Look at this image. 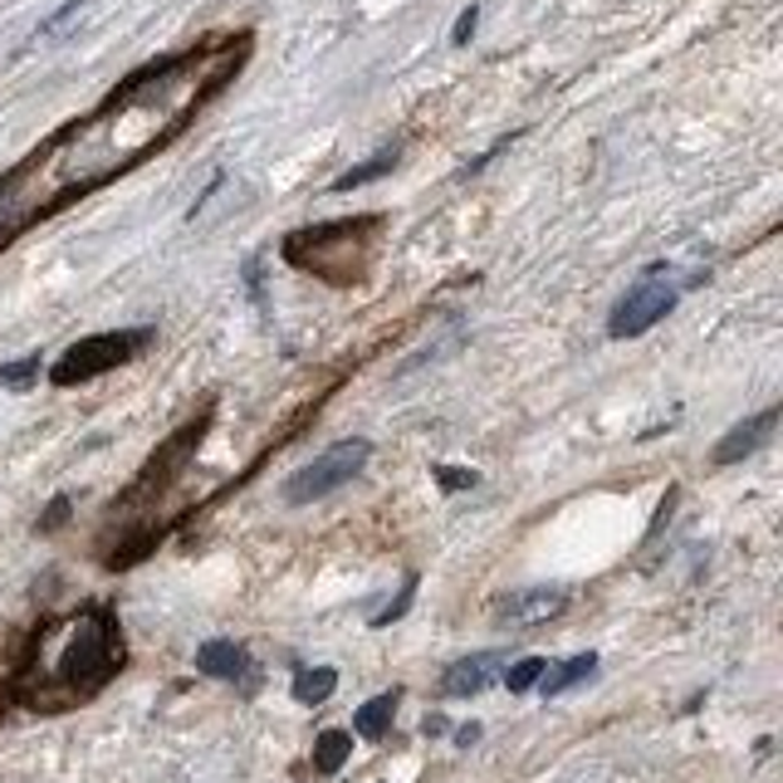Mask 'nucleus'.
<instances>
[{
  "label": "nucleus",
  "mask_w": 783,
  "mask_h": 783,
  "mask_svg": "<svg viewBox=\"0 0 783 783\" xmlns=\"http://www.w3.org/2000/svg\"><path fill=\"white\" fill-rule=\"evenodd\" d=\"M245 54L250 35L201 44V50L172 54V60H152L133 78H123L88 118L54 133L15 172L0 177V250L44 215L64 211L70 201L88 197L104 181L162 152L241 74Z\"/></svg>",
  "instance_id": "obj_1"
},
{
  "label": "nucleus",
  "mask_w": 783,
  "mask_h": 783,
  "mask_svg": "<svg viewBox=\"0 0 783 783\" xmlns=\"http://www.w3.org/2000/svg\"><path fill=\"white\" fill-rule=\"evenodd\" d=\"M118 666H123L118 627H113V617L104 607H88L84 617H74L70 642H64L54 671L44 676V686L25 690L20 700H25L30 710H64V706H74V700L98 696Z\"/></svg>",
  "instance_id": "obj_2"
},
{
  "label": "nucleus",
  "mask_w": 783,
  "mask_h": 783,
  "mask_svg": "<svg viewBox=\"0 0 783 783\" xmlns=\"http://www.w3.org/2000/svg\"><path fill=\"white\" fill-rule=\"evenodd\" d=\"M382 215H353V221H324L309 231L285 235V260L294 269H309L324 285H358L368 275V245L378 235Z\"/></svg>",
  "instance_id": "obj_3"
},
{
  "label": "nucleus",
  "mask_w": 783,
  "mask_h": 783,
  "mask_svg": "<svg viewBox=\"0 0 783 783\" xmlns=\"http://www.w3.org/2000/svg\"><path fill=\"white\" fill-rule=\"evenodd\" d=\"M152 343V328H113V334H88L78 343L64 348V358L50 368L54 388H78V382H94L104 372L123 368Z\"/></svg>",
  "instance_id": "obj_4"
},
{
  "label": "nucleus",
  "mask_w": 783,
  "mask_h": 783,
  "mask_svg": "<svg viewBox=\"0 0 783 783\" xmlns=\"http://www.w3.org/2000/svg\"><path fill=\"white\" fill-rule=\"evenodd\" d=\"M372 461V441H338V446H328L324 456H314L304 470H294L285 480V499L289 505H314V499H328L334 490H343L348 480H358L362 465Z\"/></svg>",
  "instance_id": "obj_5"
},
{
  "label": "nucleus",
  "mask_w": 783,
  "mask_h": 783,
  "mask_svg": "<svg viewBox=\"0 0 783 783\" xmlns=\"http://www.w3.org/2000/svg\"><path fill=\"white\" fill-rule=\"evenodd\" d=\"M680 304V285H656V279H637L607 314L612 338H642L646 328H656Z\"/></svg>",
  "instance_id": "obj_6"
},
{
  "label": "nucleus",
  "mask_w": 783,
  "mask_h": 783,
  "mask_svg": "<svg viewBox=\"0 0 783 783\" xmlns=\"http://www.w3.org/2000/svg\"><path fill=\"white\" fill-rule=\"evenodd\" d=\"M207 422H211V412L201 416V422H187V426H181L177 436L167 441V446H162L152 461L142 465V475H138V485H133V490H128V499H142V495L162 490V485H172V475L181 470V465H187V456L201 446V436H207Z\"/></svg>",
  "instance_id": "obj_7"
},
{
  "label": "nucleus",
  "mask_w": 783,
  "mask_h": 783,
  "mask_svg": "<svg viewBox=\"0 0 783 783\" xmlns=\"http://www.w3.org/2000/svg\"><path fill=\"white\" fill-rule=\"evenodd\" d=\"M563 607H569L563 588H519V593H505L495 603V622L499 627H539V622L559 617Z\"/></svg>",
  "instance_id": "obj_8"
},
{
  "label": "nucleus",
  "mask_w": 783,
  "mask_h": 783,
  "mask_svg": "<svg viewBox=\"0 0 783 783\" xmlns=\"http://www.w3.org/2000/svg\"><path fill=\"white\" fill-rule=\"evenodd\" d=\"M499 666H505V652H475V656H461V662H451V666H446V676H441V696H451V700H470V696H480V690L499 676Z\"/></svg>",
  "instance_id": "obj_9"
},
{
  "label": "nucleus",
  "mask_w": 783,
  "mask_h": 783,
  "mask_svg": "<svg viewBox=\"0 0 783 783\" xmlns=\"http://www.w3.org/2000/svg\"><path fill=\"white\" fill-rule=\"evenodd\" d=\"M774 426H779V406H764V412H754L749 422L740 426H730L724 431V441L715 446V465H734V461H744V456H754L759 446H764L769 436H774Z\"/></svg>",
  "instance_id": "obj_10"
},
{
  "label": "nucleus",
  "mask_w": 783,
  "mask_h": 783,
  "mask_svg": "<svg viewBox=\"0 0 783 783\" xmlns=\"http://www.w3.org/2000/svg\"><path fill=\"white\" fill-rule=\"evenodd\" d=\"M197 671L201 676H215V680H245L250 676V652L225 637L215 642H201L197 646Z\"/></svg>",
  "instance_id": "obj_11"
},
{
  "label": "nucleus",
  "mask_w": 783,
  "mask_h": 783,
  "mask_svg": "<svg viewBox=\"0 0 783 783\" xmlns=\"http://www.w3.org/2000/svg\"><path fill=\"white\" fill-rule=\"evenodd\" d=\"M593 671H597V656H593V652H578V656H569V662L549 666V671L539 676V690H543L549 700H553V696H569V690L583 686V680L593 676Z\"/></svg>",
  "instance_id": "obj_12"
},
{
  "label": "nucleus",
  "mask_w": 783,
  "mask_h": 783,
  "mask_svg": "<svg viewBox=\"0 0 783 783\" xmlns=\"http://www.w3.org/2000/svg\"><path fill=\"white\" fill-rule=\"evenodd\" d=\"M396 690H382V696H372L368 706H362L358 715H353V734L358 740H382V734L392 730V715H396Z\"/></svg>",
  "instance_id": "obj_13"
},
{
  "label": "nucleus",
  "mask_w": 783,
  "mask_h": 783,
  "mask_svg": "<svg viewBox=\"0 0 783 783\" xmlns=\"http://www.w3.org/2000/svg\"><path fill=\"white\" fill-rule=\"evenodd\" d=\"M396 147H388V152H378V157H368L362 167H353V172H343V177H334V197H343V191H358V187H368V181H382V177H392V167H396Z\"/></svg>",
  "instance_id": "obj_14"
},
{
  "label": "nucleus",
  "mask_w": 783,
  "mask_h": 783,
  "mask_svg": "<svg viewBox=\"0 0 783 783\" xmlns=\"http://www.w3.org/2000/svg\"><path fill=\"white\" fill-rule=\"evenodd\" d=\"M334 690H338L334 666H304V671L294 676V700H299V706H324Z\"/></svg>",
  "instance_id": "obj_15"
},
{
  "label": "nucleus",
  "mask_w": 783,
  "mask_h": 783,
  "mask_svg": "<svg viewBox=\"0 0 783 783\" xmlns=\"http://www.w3.org/2000/svg\"><path fill=\"white\" fill-rule=\"evenodd\" d=\"M348 754H353V734L348 730H324L319 740H314V769L328 779V774H338V769L348 764Z\"/></svg>",
  "instance_id": "obj_16"
},
{
  "label": "nucleus",
  "mask_w": 783,
  "mask_h": 783,
  "mask_svg": "<svg viewBox=\"0 0 783 783\" xmlns=\"http://www.w3.org/2000/svg\"><path fill=\"white\" fill-rule=\"evenodd\" d=\"M543 671H549V662H543V656H525V662H515V666H509V676H505L509 696H525V690H535Z\"/></svg>",
  "instance_id": "obj_17"
},
{
  "label": "nucleus",
  "mask_w": 783,
  "mask_h": 783,
  "mask_svg": "<svg viewBox=\"0 0 783 783\" xmlns=\"http://www.w3.org/2000/svg\"><path fill=\"white\" fill-rule=\"evenodd\" d=\"M40 353H25L15 362H0V388H30V382L40 378Z\"/></svg>",
  "instance_id": "obj_18"
},
{
  "label": "nucleus",
  "mask_w": 783,
  "mask_h": 783,
  "mask_svg": "<svg viewBox=\"0 0 783 783\" xmlns=\"http://www.w3.org/2000/svg\"><path fill=\"white\" fill-rule=\"evenodd\" d=\"M412 597H416V573H412V578H406V583H402V593H396V603H388V607L378 612V617H372V627H392V622L402 617L406 607H412Z\"/></svg>",
  "instance_id": "obj_19"
},
{
  "label": "nucleus",
  "mask_w": 783,
  "mask_h": 783,
  "mask_svg": "<svg viewBox=\"0 0 783 783\" xmlns=\"http://www.w3.org/2000/svg\"><path fill=\"white\" fill-rule=\"evenodd\" d=\"M436 480H441V490H475V480H480V475L461 470V465H436Z\"/></svg>",
  "instance_id": "obj_20"
},
{
  "label": "nucleus",
  "mask_w": 783,
  "mask_h": 783,
  "mask_svg": "<svg viewBox=\"0 0 783 783\" xmlns=\"http://www.w3.org/2000/svg\"><path fill=\"white\" fill-rule=\"evenodd\" d=\"M475 25H480V6H465L461 20H456V30H451V44H470Z\"/></svg>",
  "instance_id": "obj_21"
},
{
  "label": "nucleus",
  "mask_w": 783,
  "mask_h": 783,
  "mask_svg": "<svg viewBox=\"0 0 783 783\" xmlns=\"http://www.w3.org/2000/svg\"><path fill=\"white\" fill-rule=\"evenodd\" d=\"M64 515H70V499H64V495H60V499H54V505H50V509H44V519H40V529H44V535H50V529H60V525H64Z\"/></svg>",
  "instance_id": "obj_22"
},
{
  "label": "nucleus",
  "mask_w": 783,
  "mask_h": 783,
  "mask_svg": "<svg viewBox=\"0 0 783 783\" xmlns=\"http://www.w3.org/2000/svg\"><path fill=\"white\" fill-rule=\"evenodd\" d=\"M475 740H480V724H461V730H456V744H465V749H470Z\"/></svg>",
  "instance_id": "obj_23"
}]
</instances>
